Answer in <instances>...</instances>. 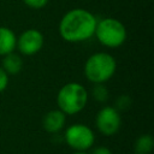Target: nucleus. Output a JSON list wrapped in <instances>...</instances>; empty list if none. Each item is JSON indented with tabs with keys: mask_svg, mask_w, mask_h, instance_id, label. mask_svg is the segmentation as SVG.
<instances>
[{
	"mask_svg": "<svg viewBox=\"0 0 154 154\" xmlns=\"http://www.w3.org/2000/svg\"><path fill=\"white\" fill-rule=\"evenodd\" d=\"M97 18L85 8H71L63 14L58 24L60 37L69 43H81L94 37Z\"/></svg>",
	"mask_w": 154,
	"mask_h": 154,
	"instance_id": "1",
	"label": "nucleus"
},
{
	"mask_svg": "<svg viewBox=\"0 0 154 154\" xmlns=\"http://www.w3.org/2000/svg\"><path fill=\"white\" fill-rule=\"evenodd\" d=\"M117 71L116 58L106 52H96L89 55L83 66V73L91 84H105Z\"/></svg>",
	"mask_w": 154,
	"mask_h": 154,
	"instance_id": "2",
	"label": "nucleus"
},
{
	"mask_svg": "<svg viewBox=\"0 0 154 154\" xmlns=\"http://www.w3.org/2000/svg\"><path fill=\"white\" fill-rule=\"evenodd\" d=\"M89 93L87 88L78 82H67L57 94L58 108L66 116H76L81 113L88 105Z\"/></svg>",
	"mask_w": 154,
	"mask_h": 154,
	"instance_id": "3",
	"label": "nucleus"
},
{
	"mask_svg": "<svg viewBox=\"0 0 154 154\" xmlns=\"http://www.w3.org/2000/svg\"><path fill=\"white\" fill-rule=\"evenodd\" d=\"M94 37H96L101 46L114 49L122 47L126 42L128 30L119 19L113 17H105L97 19Z\"/></svg>",
	"mask_w": 154,
	"mask_h": 154,
	"instance_id": "4",
	"label": "nucleus"
},
{
	"mask_svg": "<svg viewBox=\"0 0 154 154\" xmlns=\"http://www.w3.org/2000/svg\"><path fill=\"white\" fill-rule=\"evenodd\" d=\"M64 141L73 152H88L95 144L94 130L82 123H73L65 126Z\"/></svg>",
	"mask_w": 154,
	"mask_h": 154,
	"instance_id": "5",
	"label": "nucleus"
},
{
	"mask_svg": "<svg viewBox=\"0 0 154 154\" xmlns=\"http://www.w3.org/2000/svg\"><path fill=\"white\" fill-rule=\"evenodd\" d=\"M94 123L101 135L113 136L122 128V114L113 105H107L97 111Z\"/></svg>",
	"mask_w": 154,
	"mask_h": 154,
	"instance_id": "6",
	"label": "nucleus"
},
{
	"mask_svg": "<svg viewBox=\"0 0 154 154\" xmlns=\"http://www.w3.org/2000/svg\"><path fill=\"white\" fill-rule=\"evenodd\" d=\"M45 45L43 34L35 28L26 29L17 36L16 51L22 57H32L36 55Z\"/></svg>",
	"mask_w": 154,
	"mask_h": 154,
	"instance_id": "7",
	"label": "nucleus"
},
{
	"mask_svg": "<svg viewBox=\"0 0 154 154\" xmlns=\"http://www.w3.org/2000/svg\"><path fill=\"white\" fill-rule=\"evenodd\" d=\"M66 114L59 108L48 111L42 118V128L46 132L55 135L61 132L66 126Z\"/></svg>",
	"mask_w": 154,
	"mask_h": 154,
	"instance_id": "8",
	"label": "nucleus"
},
{
	"mask_svg": "<svg viewBox=\"0 0 154 154\" xmlns=\"http://www.w3.org/2000/svg\"><path fill=\"white\" fill-rule=\"evenodd\" d=\"M17 35L8 26H0V57L16 51Z\"/></svg>",
	"mask_w": 154,
	"mask_h": 154,
	"instance_id": "9",
	"label": "nucleus"
},
{
	"mask_svg": "<svg viewBox=\"0 0 154 154\" xmlns=\"http://www.w3.org/2000/svg\"><path fill=\"white\" fill-rule=\"evenodd\" d=\"M8 76L18 75L23 69V59L19 53L12 52L2 57V61L0 65Z\"/></svg>",
	"mask_w": 154,
	"mask_h": 154,
	"instance_id": "10",
	"label": "nucleus"
},
{
	"mask_svg": "<svg viewBox=\"0 0 154 154\" xmlns=\"http://www.w3.org/2000/svg\"><path fill=\"white\" fill-rule=\"evenodd\" d=\"M154 147V138L150 134L140 135L134 143V153L135 154H150Z\"/></svg>",
	"mask_w": 154,
	"mask_h": 154,
	"instance_id": "11",
	"label": "nucleus"
},
{
	"mask_svg": "<svg viewBox=\"0 0 154 154\" xmlns=\"http://www.w3.org/2000/svg\"><path fill=\"white\" fill-rule=\"evenodd\" d=\"M91 96L97 102H106L108 100V89L105 84H94L91 89Z\"/></svg>",
	"mask_w": 154,
	"mask_h": 154,
	"instance_id": "12",
	"label": "nucleus"
},
{
	"mask_svg": "<svg viewBox=\"0 0 154 154\" xmlns=\"http://www.w3.org/2000/svg\"><path fill=\"white\" fill-rule=\"evenodd\" d=\"M132 105V100L129 95H119L114 102V107L119 111V112H124V111H128Z\"/></svg>",
	"mask_w": 154,
	"mask_h": 154,
	"instance_id": "13",
	"label": "nucleus"
},
{
	"mask_svg": "<svg viewBox=\"0 0 154 154\" xmlns=\"http://www.w3.org/2000/svg\"><path fill=\"white\" fill-rule=\"evenodd\" d=\"M24 2V5L29 8H32V10H41L43 7L47 6L48 1L49 0H22Z\"/></svg>",
	"mask_w": 154,
	"mask_h": 154,
	"instance_id": "14",
	"label": "nucleus"
},
{
	"mask_svg": "<svg viewBox=\"0 0 154 154\" xmlns=\"http://www.w3.org/2000/svg\"><path fill=\"white\" fill-rule=\"evenodd\" d=\"M10 83V76L6 73V71L0 66V93L5 91Z\"/></svg>",
	"mask_w": 154,
	"mask_h": 154,
	"instance_id": "15",
	"label": "nucleus"
},
{
	"mask_svg": "<svg viewBox=\"0 0 154 154\" xmlns=\"http://www.w3.org/2000/svg\"><path fill=\"white\" fill-rule=\"evenodd\" d=\"M89 154H113V152L111 150V148L106 146H97V147H93Z\"/></svg>",
	"mask_w": 154,
	"mask_h": 154,
	"instance_id": "16",
	"label": "nucleus"
},
{
	"mask_svg": "<svg viewBox=\"0 0 154 154\" xmlns=\"http://www.w3.org/2000/svg\"><path fill=\"white\" fill-rule=\"evenodd\" d=\"M71 154H89L88 152H72Z\"/></svg>",
	"mask_w": 154,
	"mask_h": 154,
	"instance_id": "17",
	"label": "nucleus"
}]
</instances>
